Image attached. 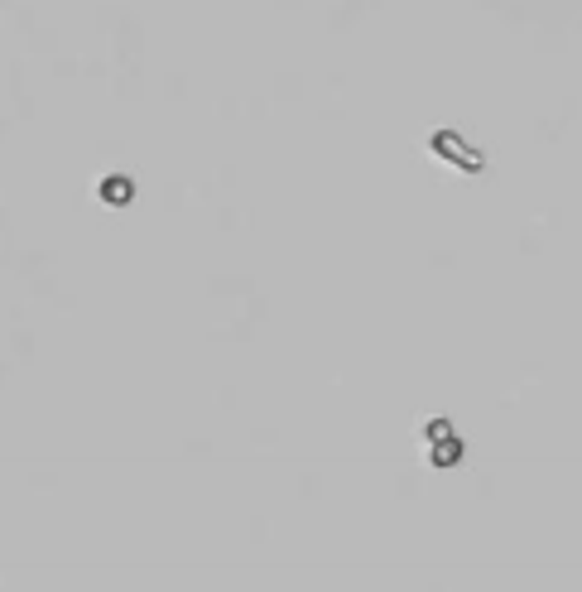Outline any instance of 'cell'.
I'll return each mask as SVG.
<instances>
[{"label":"cell","instance_id":"cell-1","mask_svg":"<svg viewBox=\"0 0 582 592\" xmlns=\"http://www.w3.org/2000/svg\"><path fill=\"white\" fill-rule=\"evenodd\" d=\"M433 150H438V155H457L462 169H481V155H477V150H467V145H462L453 130H438V135H433Z\"/></svg>","mask_w":582,"mask_h":592}]
</instances>
